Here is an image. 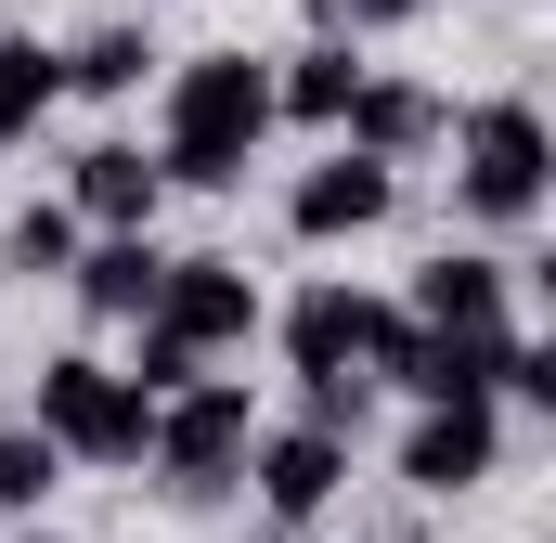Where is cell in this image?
Wrapping results in <instances>:
<instances>
[{
	"mask_svg": "<svg viewBox=\"0 0 556 543\" xmlns=\"http://www.w3.org/2000/svg\"><path fill=\"white\" fill-rule=\"evenodd\" d=\"M376 337H389V298H363V285H337V272L285 298V363H298V389L363 376V363H376Z\"/></svg>",
	"mask_w": 556,
	"mask_h": 543,
	"instance_id": "6",
	"label": "cell"
},
{
	"mask_svg": "<svg viewBox=\"0 0 556 543\" xmlns=\"http://www.w3.org/2000/svg\"><path fill=\"white\" fill-rule=\"evenodd\" d=\"M155 155L142 142H78V168H65V220L78 233H155Z\"/></svg>",
	"mask_w": 556,
	"mask_h": 543,
	"instance_id": "12",
	"label": "cell"
},
{
	"mask_svg": "<svg viewBox=\"0 0 556 543\" xmlns=\"http://www.w3.org/2000/svg\"><path fill=\"white\" fill-rule=\"evenodd\" d=\"M389 207H402V168H376V155H350V142L285 181V233H298V247H350V233H376Z\"/></svg>",
	"mask_w": 556,
	"mask_h": 543,
	"instance_id": "7",
	"label": "cell"
},
{
	"mask_svg": "<svg viewBox=\"0 0 556 543\" xmlns=\"http://www.w3.org/2000/svg\"><path fill=\"white\" fill-rule=\"evenodd\" d=\"M155 337H181L194 363H220V350H247L260 337V285H247V260H220V247H194V260H168V285H155V311H142Z\"/></svg>",
	"mask_w": 556,
	"mask_h": 543,
	"instance_id": "5",
	"label": "cell"
},
{
	"mask_svg": "<svg viewBox=\"0 0 556 543\" xmlns=\"http://www.w3.org/2000/svg\"><path fill=\"white\" fill-rule=\"evenodd\" d=\"M505 466V402H427L402 427V479H415L427 505H453V492H479Z\"/></svg>",
	"mask_w": 556,
	"mask_h": 543,
	"instance_id": "8",
	"label": "cell"
},
{
	"mask_svg": "<svg viewBox=\"0 0 556 543\" xmlns=\"http://www.w3.org/2000/svg\"><path fill=\"white\" fill-rule=\"evenodd\" d=\"M65 65V91H91V104H117V91H142V65H155V39L142 26H91L78 52H52Z\"/></svg>",
	"mask_w": 556,
	"mask_h": 543,
	"instance_id": "17",
	"label": "cell"
},
{
	"mask_svg": "<svg viewBox=\"0 0 556 543\" xmlns=\"http://www.w3.org/2000/svg\"><path fill=\"white\" fill-rule=\"evenodd\" d=\"M350 91H363V52H350V39H311V52L273 65V117H298V130H337Z\"/></svg>",
	"mask_w": 556,
	"mask_h": 543,
	"instance_id": "14",
	"label": "cell"
},
{
	"mask_svg": "<svg viewBox=\"0 0 556 543\" xmlns=\"http://www.w3.org/2000/svg\"><path fill=\"white\" fill-rule=\"evenodd\" d=\"M65 104V65H52V39H26V26H0V155L39 130Z\"/></svg>",
	"mask_w": 556,
	"mask_h": 543,
	"instance_id": "15",
	"label": "cell"
},
{
	"mask_svg": "<svg viewBox=\"0 0 556 543\" xmlns=\"http://www.w3.org/2000/svg\"><path fill=\"white\" fill-rule=\"evenodd\" d=\"M78 247H91V233L65 220V194H39V207H13V220H0V272H26V285H65Z\"/></svg>",
	"mask_w": 556,
	"mask_h": 543,
	"instance_id": "16",
	"label": "cell"
},
{
	"mask_svg": "<svg viewBox=\"0 0 556 543\" xmlns=\"http://www.w3.org/2000/svg\"><path fill=\"white\" fill-rule=\"evenodd\" d=\"M13 543H65V531H13Z\"/></svg>",
	"mask_w": 556,
	"mask_h": 543,
	"instance_id": "21",
	"label": "cell"
},
{
	"mask_svg": "<svg viewBox=\"0 0 556 543\" xmlns=\"http://www.w3.org/2000/svg\"><path fill=\"white\" fill-rule=\"evenodd\" d=\"M247 453H260V414L233 376H207V389H181V402H155V492L168 505H220L233 479H247Z\"/></svg>",
	"mask_w": 556,
	"mask_h": 543,
	"instance_id": "4",
	"label": "cell"
},
{
	"mask_svg": "<svg viewBox=\"0 0 556 543\" xmlns=\"http://www.w3.org/2000/svg\"><path fill=\"white\" fill-rule=\"evenodd\" d=\"M26 427H39L65 466H142V453H155V402H142L104 350H52V363H39Z\"/></svg>",
	"mask_w": 556,
	"mask_h": 543,
	"instance_id": "2",
	"label": "cell"
},
{
	"mask_svg": "<svg viewBox=\"0 0 556 543\" xmlns=\"http://www.w3.org/2000/svg\"><path fill=\"white\" fill-rule=\"evenodd\" d=\"M402 324H427V337H518V272L479 260V247H440L415 272V298H402Z\"/></svg>",
	"mask_w": 556,
	"mask_h": 543,
	"instance_id": "10",
	"label": "cell"
},
{
	"mask_svg": "<svg viewBox=\"0 0 556 543\" xmlns=\"http://www.w3.org/2000/svg\"><path fill=\"white\" fill-rule=\"evenodd\" d=\"M52 479H65V453L13 414V427H0V518H39V505H52Z\"/></svg>",
	"mask_w": 556,
	"mask_h": 543,
	"instance_id": "18",
	"label": "cell"
},
{
	"mask_svg": "<svg viewBox=\"0 0 556 543\" xmlns=\"http://www.w3.org/2000/svg\"><path fill=\"white\" fill-rule=\"evenodd\" d=\"M544 168H556V142H544V104H531V91L466 104V130H453V207H466V220L518 233V220L544 207Z\"/></svg>",
	"mask_w": 556,
	"mask_h": 543,
	"instance_id": "3",
	"label": "cell"
},
{
	"mask_svg": "<svg viewBox=\"0 0 556 543\" xmlns=\"http://www.w3.org/2000/svg\"><path fill=\"white\" fill-rule=\"evenodd\" d=\"M337 142H350V155H376V168H415L427 142H453V104H440L427 78H389V65H363V91H350Z\"/></svg>",
	"mask_w": 556,
	"mask_h": 543,
	"instance_id": "11",
	"label": "cell"
},
{
	"mask_svg": "<svg viewBox=\"0 0 556 543\" xmlns=\"http://www.w3.org/2000/svg\"><path fill=\"white\" fill-rule=\"evenodd\" d=\"M247 492H260V518H273V531H311V518L350 492V440H324V427H260Z\"/></svg>",
	"mask_w": 556,
	"mask_h": 543,
	"instance_id": "9",
	"label": "cell"
},
{
	"mask_svg": "<svg viewBox=\"0 0 556 543\" xmlns=\"http://www.w3.org/2000/svg\"><path fill=\"white\" fill-rule=\"evenodd\" d=\"M260 130H273V65H260V52H194V65L168 78V117H155V181L233 194L247 155H260Z\"/></svg>",
	"mask_w": 556,
	"mask_h": 543,
	"instance_id": "1",
	"label": "cell"
},
{
	"mask_svg": "<svg viewBox=\"0 0 556 543\" xmlns=\"http://www.w3.org/2000/svg\"><path fill=\"white\" fill-rule=\"evenodd\" d=\"M117 376H130L142 402H181V389H207V363H194L181 337H155V324H142V350H130V363H117Z\"/></svg>",
	"mask_w": 556,
	"mask_h": 543,
	"instance_id": "19",
	"label": "cell"
},
{
	"mask_svg": "<svg viewBox=\"0 0 556 543\" xmlns=\"http://www.w3.org/2000/svg\"><path fill=\"white\" fill-rule=\"evenodd\" d=\"M427 0H311V39H350V52H363V39H389V26H415Z\"/></svg>",
	"mask_w": 556,
	"mask_h": 543,
	"instance_id": "20",
	"label": "cell"
},
{
	"mask_svg": "<svg viewBox=\"0 0 556 543\" xmlns=\"http://www.w3.org/2000/svg\"><path fill=\"white\" fill-rule=\"evenodd\" d=\"M65 285H78V311H91V324H142V311H155V285H168V247H155V233H91Z\"/></svg>",
	"mask_w": 556,
	"mask_h": 543,
	"instance_id": "13",
	"label": "cell"
}]
</instances>
